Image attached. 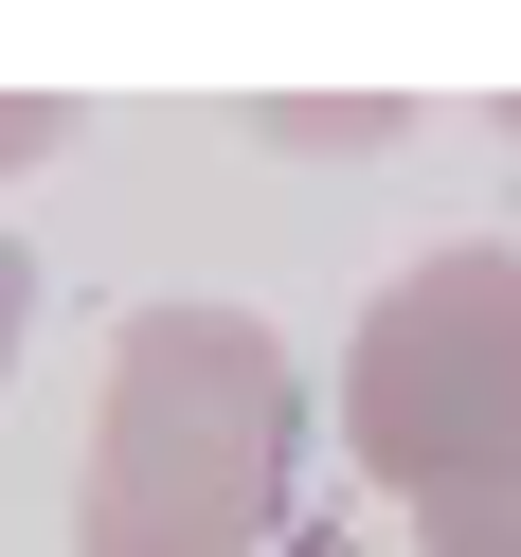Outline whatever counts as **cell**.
Returning a JSON list of instances; mask_svg holds the SVG:
<instances>
[{"mask_svg":"<svg viewBox=\"0 0 521 557\" xmlns=\"http://www.w3.org/2000/svg\"><path fill=\"white\" fill-rule=\"evenodd\" d=\"M306 468V360L252 306H126L109 413H90L73 557H270Z\"/></svg>","mask_w":521,"mask_h":557,"instance_id":"obj_1","label":"cell"},{"mask_svg":"<svg viewBox=\"0 0 521 557\" xmlns=\"http://www.w3.org/2000/svg\"><path fill=\"white\" fill-rule=\"evenodd\" d=\"M342 449L413 521L521 485V252H432V270H396L360 306V342H342Z\"/></svg>","mask_w":521,"mask_h":557,"instance_id":"obj_2","label":"cell"},{"mask_svg":"<svg viewBox=\"0 0 521 557\" xmlns=\"http://www.w3.org/2000/svg\"><path fill=\"white\" fill-rule=\"evenodd\" d=\"M396 90H360V109H270V145H306V162H377V145H396Z\"/></svg>","mask_w":521,"mask_h":557,"instance_id":"obj_3","label":"cell"},{"mask_svg":"<svg viewBox=\"0 0 521 557\" xmlns=\"http://www.w3.org/2000/svg\"><path fill=\"white\" fill-rule=\"evenodd\" d=\"M54 145H73V90H0V181H37Z\"/></svg>","mask_w":521,"mask_h":557,"instance_id":"obj_4","label":"cell"},{"mask_svg":"<svg viewBox=\"0 0 521 557\" xmlns=\"http://www.w3.org/2000/svg\"><path fill=\"white\" fill-rule=\"evenodd\" d=\"M413 540H432V557H521V485H504V504H432Z\"/></svg>","mask_w":521,"mask_h":557,"instance_id":"obj_5","label":"cell"},{"mask_svg":"<svg viewBox=\"0 0 521 557\" xmlns=\"http://www.w3.org/2000/svg\"><path fill=\"white\" fill-rule=\"evenodd\" d=\"M18 342H37V252L0 234V377H18Z\"/></svg>","mask_w":521,"mask_h":557,"instance_id":"obj_6","label":"cell"},{"mask_svg":"<svg viewBox=\"0 0 521 557\" xmlns=\"http://www.w3.org/2000/svg\"><path fill=\"white\" fill-rule=\"evenodd\" d=\"M270 557H360V540H342V521H288V540H270Z\"/></svg>","mask_w":521,"mask_h":557,"instance_id":"obj_7","label":"cell"}]
</instances>
